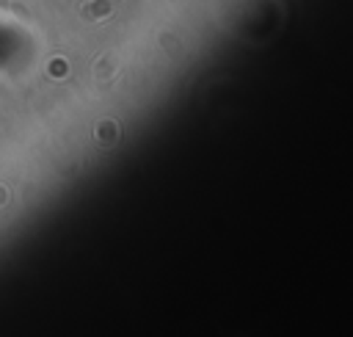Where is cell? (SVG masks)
Returning a JSON list of instances; mask_svg holds the SVG:
<instances>
[{
	"instance_id": "1",
	"label": "cell",
	"mask_w": 353,
	"mask_h": 337,
	"mask_svg": "<svg viewBox=\"0 0 353 337\" xmlns=\"http://www.w3.org/2000/svg\"><path fill=\"white\" fill-rule=\"evenodd\" d=\"M108 14H110V3L108 0H91L88 6H83V17L91 19V22H97V19L108 17Z\"/></svg>"
}]
</instances>
